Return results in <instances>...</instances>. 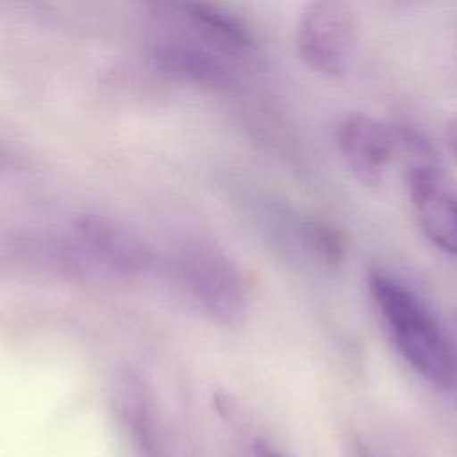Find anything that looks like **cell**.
Listing matches in <instances>:
<instances>
[{
	"label": "cell",
	"mask_w": 457,
	"mask_h": 457,
	"mask_svg": "<svg viewBox=\"0 0 457 457\" xmlns=\"http://www.w3.org/2000/svg\"><path fill=\"white\" fill-rule=\"evenodd\" d=\"M175 275L182 289L216 321L234 323L243 318L246 287L236 264L211 245H193L175 259Z\"/></svg>",
	"instance_id": "cell-3"
},
{
	"label": "cell",
	"mask_w": 457,
	"mask_h": 457,
	"mask_svg": "<svg viewBox=\"0 0 457 457\" xmlns=\"http://www.w3.org/2000/svg\"><path fill=\"white\" fill-rule=\"evenodd\" d=\"M357 39V18L346 0H311L296 25V50L309 70L339 79Z\"/></svg>",
	"instance_id": "cell-4"
},
{
	"label": "cell",
	"mask_w": 457,
	"mask_h": 457,
	"mask_svg": "<svg viewBox=\"0 0 457 457\" xmlns=\"http://www.w3.org/2000/svg\"><path fill=\"white\" fill-rule=\"evenodd\" d=\"M336 146L355 179L371 187L384 182L389 164L402 154L396 125L364 112H350L339 120Z\"/></svg>",
	"instance_id": "cell-6"
},
{
	"label": "cell",
	"mask_w": 457,
	"mask_h": 457,
	"mask_svg": "<svg viewBox=\"0 0 457 457\" xmlns=\"http://www.w3.org/2000/svg\"><path fill=\"white\" fill-rule=\"evenodd\" d=\"M446 139H448V146L452 150V155L457 161V112L448 120L446 125Z\"/></svg>",
	"instance_id": "cell-11"
},
{
	"label": "cell",
	"mask_w": 457,
	"mask_h": 457,
	"mask_svg": "<svg viewBox=\"0 0 457 457\" xmlns=\"http://www.w3.org/2000/svg\"><path fill=\"white\" fill-rule=\"evenodd\" d=\"M252 457H286L282 452H278L275 446L262 439H255L252 445Z\"/></svg>",
	"instance_id": "cell-10"
},
{
	"label": "cell",
	"mask_w": 457,
	"mask_h": 457,
	"mask_svg": "<svg viewBox=\"0 0 457 457\" xmlns=\"http://www.w3.org/2000/svg\"><path fill=\"white\" fill-rule=\"evenodd\" d=\"M150 59L166 75L211 91H225L237 82L232 59L166 30L150 41Z\"/></svg>",
	"instance_id": "cell-8"
},
{
	"label": "cell",
	"mask_w": 457,
	"mask_h": 457,
	"mask_svg": "<svg viewBox=\"0 0 457 457\" xmlns=\"http://www.w3.org/2000/svg\"><path fill=\"white\" fill-rule=\"evenodd\" d=\"M371 300L402 359L428 384L450 389L457 380V352L427 303L386 271L368 280Z\"/></svg>",
	"instance_id": "cell-1"
},
{
	"label": "cell",
	"mask_w": 457,
	"mask_h": 457,
	"mask_svg": "<svg viewBox=\"0 0 457 457\" xmlns=\"http://www.w3.org/2000/svg\"><path fill=\"white\" fill-rule=\"evenodd\" d=\"M145 9L173 34L198 41L236 61L257 45L252 27L214 0H141Z\"/></svg>",
	"instance_id": "cell-2"
},
{
	"label": "cell",
	"mask_w": 457,
	"mask_h": 457,
	"mask_svg": "<svg viewBox=\"0 0 457 457\" xmlns=\"http://www.w3.org/2000/svg\"><path fill=\"white\" fill-rule=\"evenodd\" d=\"M455 321H457V312H455Z\"/></svg>",
	"instance_id": "cell-12"
},
{
	"label": "cell",
	"mask_w": 457,
	"mask_h": 457,
	"mask_svg": "<svg viewBox=\"0 0 457 457\" xmlns=\"http://www.w3.org/2000/svg\"><path fill=\"white\" fill-rule=\"evenodd\" d=\"M71 236L79 259L109 275L136 277L152 262L150 250L139 234L109 216H80L73 223Z\"/></svg>",
	"instance_id": "cell-5"
},
{
	"label": "cell",
	"mask_w": 457,
	"mask_h": 457,
	"mask_svg": "<svg viewBox=\"0 0 457 457\" xmlns=\"http://www.w3.org/2000/svg\"><path fill=\"white\" fill-rule=\"evenodd\" d=\"M307 236L311 239L312 248L327 261L337 262L345 252L343 234L330 223L323 221H311L307 225Z\"/></svg>",
	"instance_id": "cell-9"
},
{
	"label": "cell",
	"mask_w": 457,
	"mask_h": 457,
	"mask_svg": "<svg viewBox=\"0 0 457 457\" xmlns=\"http://www.w3.org/2000/svg\"><path fill=\"white\" fill-rule=\"evenodd\" d=\"M407 195L427 239L457 255V189L436 162H412L405 173Z\"/></svg>",
	"instance_id": "cell-7"
}]
</instances>
